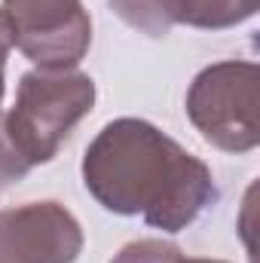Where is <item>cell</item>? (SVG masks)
<instances>
[{"mask_svg":"<svg viewBox=\"0 0 260 263\" xmlns=\"http://www.w3.org/2000/svg\"><path fill=\"white\" fill-rule=\"evenodd\" d=\"M83 227L62 202H25L0 211V263H73Z\"/></svg>","mask_w":260,"mask_h":263,"instance_id":"obj_5","label":"cell"},{"mask_svg":"<svg viewBox=\"0 0 260 263\" xmlns=\"http://www.w3.org/2000/svg\"><path fill=\"white\" fill-rule=\"evenodd\" d=\"M9 49H12L9 28H6V22H3V15H0V101H3V89H6V83H3V70H6V55H9Z\"/></svg>","mask_w":260,"mask_h":263,"instance_id":"obj_9","label":"cell"},{"mask_svg":"<svg viewBox=\"0 0 260 263\" xmlns=\"http://www.w3.org/2000/svg\"><path fill=\"white\" fill-rule=\"evenodd\" d=\"M28 172H31V168H28V162L15 153V147H12L9 135H6L3 123H0V190H6V187L18 184Z\"/></svg>","mask_w":260,"mask_h":263,"instance_id":"obj_8","label":"cell"},{"mask_svg":"<svg viewBox=\"0 0 260 263\" xmlns=\"http://www.w3.org/2000/svg\"><path fill=\"white\" fill-rule=\"evenodd\" d=\"M114 12L135 31L165 37L175 25L220 31L248 22L260 0H110Z\"/></svg>","mask_w":260,"mask_h":263,"instance_id":"obj_6","label":"cell"},{"mask_svg":"<svg viewBox=\"0 0 260 263\" xmlns=\"http://www.w3.org/2000/svg\"><path fill=\"white\" fill-rule=\"evenodd\" d=\"M181 248L162 239H141L129 242L126 248H120V254L110 263H181Z\"/></svg>","mask_w":260,"mask_h":263,"instance_id":"obj_7","label":"cell"},{"mask_svg":"<svg viewBox=\"0 0 260 263\" xmlns=\"http://www.w3.org/2000/svg\"><path fill=\"white\" fill-rule=\"evenodd\" d=\"M0 15L12 46L40 70H73L92 46L83 0H3Z\"/></svg>","mask_w":260,"mask_h":263,"instance_id":"obj_4","label":"cell"},{"mask_svg":"<svg viewBox=\"0 0 260 263\" xmlns=\"http://www.w3.org/2000/svg\"><path fill=\"white\" fill-rule=\"evenodd\" d=\"M187 117L217 150H254L260 144V67L217 62L199 70L187 92Z\"/></svg>","mask_w":260,"mask_h":263,"instance_id":"obj_3","label":"cell"},{"mask_svg":"<svg viewBox=\"0 0 260 263\" xmlns=\"http://www.w3.org/2000/svg\"><path fill=\"white\" fill-rule=\"evenodd\" d=\"M95 80L80 70H28L18 83L15 104L0 117L15 153L28 168L55 159L70 129L92 110Z\"/></svg>","mask_w":260,"mask_h":263,"instance_id":"obj_2","label":"cell"},{"mask_svg":"<svg viewBox=\"0 0 260 263\" xmlns=\"http://www.w3.org/2000/svg\"><path fill=\"white\" fill-rule=\"evenodd\" d=\"M83 184L92 199L147 227L181 233L217 199L211 168L147 120L123 117L92 138L83 156Z\"/></svg>","mask_w":260,"mask_h":263,"instance_id":"obj_1","label":"cell"},{"mask_svg":"<svg viewBox=\"0 0 260 263\" xmlns=\"http://www.w3.org/2000/svg\"><path fill=\"white\" fill-rule=\"evenodd\" d=\"M181 263H227V260H202V257H181Z\"/></svg>","mask_w":260,"mask_h":263,"instance_id":"obj_10","label":"cell"}]
</instances>
